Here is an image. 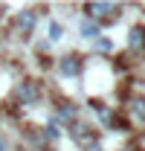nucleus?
Instances as JSON below:
<instances>
[{"label": "nucleus", "mask_w": 145, "mask_h": 151, "mask_svg": "<svg viewBox=\"0 0 145 151\" xmlns=\"http://www.w3.org/2000/svg\"><path fill=\"white\" fill-rule=\"evenodd\" d=\"M38 96H41L38 81H20L18 87H15V99H18V102H23V105H32V102H38Z\"/></svg>", "instance_id": "f257e3e1"}, {"label": "nucleus", "mask_w": 145, "mask_h": 151, "mask_svg": "<svg viewBox=\"0 0 145 151\" xmlns=\"http://www.w3.org/2000/svg\"><path fill=\"white\" fill-rule=\"evenodd\" d=\"M81 73V58L78 55H64L61 58V76H78Z\"/></svg>", "instance_id": "f03ea898"}, {"label": "nucleus", "mask_w": 145, "mask_h": 151, "mask_svg": "<svg viewBox=\"0 0 145 151\" xmlns=\"http://www.w3.org/2000/svg\"><path fill=\"white\" fill-rule=\"evenodd\" d=\"M87 12H90V20H96V18H105V15H113L116 12V6L113 3H87Z\"/></svg>", "instance_id": "7ed1b4c3"}, {"label": "nucleus", "mask_w": 145, "mask_h": 151, "mask_svg": "<svg viewBox=\"0 0 145 151\" xmlns=\"http://www.w3.org/2000/svg\"><path fill=\"white\" fill-rule=\"evenodd\" d=\"M128 47L131 50H145V29L142 26H134L128 32Z\"/></svg>", "instance_id": "20e7f679"}, {"label": "nucleus", "mask_w": 145, "mask_h": 151, "mask_svg": "<svg viewBox=\"0 0 145 151\" xmlns=\"http://www.w3.org/2000/svg\"><path fill=\"white\" fill-rule=\"evenodd\" d=\"M35 26V12H20L18 15V29L20 32H32Z\"/></svg>", "instance_id": "39448f33"}, {"label": "nucleus", "mask_w": 145, "mask_h": 151, "mask_svg": "<svg viewBox=\"0 0 145 151\" xmlns=\"http://www.w3.org/2000/svg\"><path fill=\"white\" fill-rule=\"evenodd\" d=\"M131 116L139 119V122H145V99H142V96L131 99Z\"/></svg>", "instance_id": "423d86ee"}, {"label": "nucleus", "mask_w": 145, "mask_h": 151, "mask_svg": "<svg viewBox=\"0 0 145 151\" xmlns=\"http://www.w3.org/2000/svg\"><path fill=\"white\" fill-rule=\"evenodd\" d=\"M81 35L84 38H90V41H96V38H99V23H96V20H81Z\"/></svg>", "instance_id": "0eeeda50"}, {"label": "nucleus", "mask_w": 145, "mask_h": 151, "mask_svg": "<svg viewBox=\"0 0 145 151\" xmlns=\"http://www.w3.org/2000/svg\"><path fill=\"white\" fill-rule=\"evenodd\" d=\"M58 119H61V122L75 119V105H72V102H61V108H58Z\"/></svg>", "instance_id": "6e6552de"}, {"label": "nucleus", "mask_w": 145, "mask_h": 151, "mask_svg": "<svg viewBox=\"0 0 145 151\" xmlns=\"http://www.w3.org/2000/svg\"><path fill=\"white\" fill-rule=\"evenodd\" d=\"M61 35H64L61 23H50V38H52V41H61Z\"/></svg>", "instance_id": "1a4fd4ad"}, {"label": "nucleus", "mask_w": 145, "mask_h": 151, "mask_svg": "<svg viewBox=\"0 0 145 151\" xmlns=\"http://www.w3.org/2000/svg\"><path fill=\"white\" fill-rule=\"evenodd\" d=\"M110 47H113V44H110V41H108V38H102V35H99V38H96V50H99V52H108V50H110Z\"/></svg>", "instance_id": "9d476101"}, {"label": "nucleus", "mask_w": 145, "mask_h": 151, "mask_svg": "<svg viewBox=\"0 0 145 151\" xmlns=\"http://www.w3.org/2000/svg\"><path fill=\"white\" fill-rule=\"evenodd\" d=\"M44 139H50V142H55V139H58V125H50V128L44 131Z\"/></svg>", "instance_id": "9b49d317"}, {"label": "nucleus", "mask_w": 145, "mask_h": 151, "mask_svg": "<svg viewBox=\"0 0 145 151\" xmlns=\"http://www.w3.org/2000/svg\"><path fill=\"white\" fill-rule=\"evenodd\" d=\"M87 151H102V145H99V142L93 139V142H87Z\"/></svg>", "instance_id": "f8f14e48"}, {"label": "nucleus", "mask_w": 145, "mask_h": 151, "mask_svg": "<svg viewBox=\"0 0 145 151\" xmlns=\"http://www.w3.org/2000/svg\"><path fill=\"white\" fill-rule=\"evenodd\" d=\"M122 151H131V148H122Z\"/></svg>", "instance_id": "ddd939ff"}]
</instances>
